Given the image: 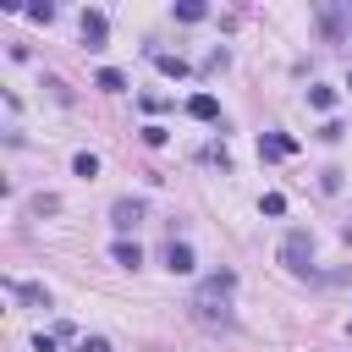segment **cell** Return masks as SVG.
<instances>
[{
    "mask_svg": "<svg viewBox=\"0 0 352 352\" xmlns=\"http://www.w3.org/2000/svg\"><path fill=\"white\" fill-rule=\"evenodd\" d=\"M231 292H236V275H231V270H214V275L192 292V302H187L192 319L209 324V330H226V324H231Z\"/></svg>",
    "mask_w": 352,
    "mask_h": 352,
    "instance_id": "cell-1",
    "label": "cell"
},
{
    "mask_svg": "<svg viewBox=\"0 0 352 352\" xmlns=\"http://www.w3.org/2000/svg\"><path fill=\"white\" fill-rule=\"evenodd\" d=\"M314 28L324 44H341L352 33V0H314Z\"/></svg>",
    "mask_w": 352,
    "mask_h": 352,
    "instance_id": "cell-2",
    "label": "cell"
},
{
    "mask_svg": "<svg viewBox=\"0 0 352 352\" xmlns=\"http://www.w3.org/2000/svg\"><path fill=\"white\" fill-rule=\"evenodd\" d=\"M280 264H286L292 275H308V270H314V236H308V231H286V242H280Z\"/></svg>",
    "mask_w": 352,
    "mask_h": 352,
    "instance_id": "cell-3",
    "label": "cell"
},
{
    "mask_svg": "<svg viewBox=\"0 0 352 352\" xmlns=\"http://www.w3.org/2000/svg\"><path fill=\"white\" fill-rule=\"evenodd\" d=\"M77 28H82V44H88V50H104V44H110V22H104V11H94V6H88Z\"/></svg>",
    "mask_w": 352,
    "mask_h": 352,
    "instance_id": "cell-4",
    "label": "cell"
},
{
    "mask_svg": "<svg viewBox=\"0 0 352 352\" xmlns=\"http://www.w3.org/2000/svg\"><path fill=\"white\" fill-rule=\"evenodd\" d=\"M110 226H116V231H138V226H143V204H138V198H116V204H110Z\"/></svg>",
    "mask_w": 352,
    "mask_h": 352,
    "instance_id": "cell-5",
    "label": "cell"
},
{
    "mask_svg": "<svg viewBox=\"0 0 352 352\" xmlns=\"http://www.w3.org/2000/svg\"><path fill=\"white\" fill-rule=\"evenodd\" d=\"M286 154H297V138H286V132H264L258 138V160H286Z\"/></svg>",
    "mask_w": 352,
    "mask_h": 352,
    "instance_id": "cell-6",
    "label": "cell"
},
{
    "mask_svg": "<svg viewBox=\"0 0 352 352\" xmlns=\"http://www.w3.org/2000/svg\"><path fill=\"white\" fill-rule=\"evenodd\" d=\"M6 292H11V297H22L28 308H50V292H44L38 280H6Z\"/></svg>",
    "mask_w": 352,
    "mask_h": 352,
    "instance_id": "cell-7",
    "label": "cell"
},
{
    "mask_svg": "<svg viewBox=\"0 0 352 352\" xmlns=\"http://www.w3.org/2000/svg\"><path fill=\"white\" fill-rule=\"evenodd\" d=\"M165 270H170V275H192V248L170 236V248H165Z\"/></svg>",
    "mask_w": 352,
    "mask_h": 352,
    "instance_id": "cell-8",
    "label": "cell"
},
{
    "mask_svg": "<svg viewBox=\"0 0 352 352\" xmlns=\"http://www.w3.org/2000/svg\"><path fill=\"white\" fill-rule=\"evenodd\" d=\"M187 116H192V121H214V116H220V99H214V94H192V99H187Z\"/></svg>",
    "mask_w": 352,
    "mask_h": 352,
    "instance_id": "cell-9",
    "label": "cell"
},
{
    "mask_svg": "<svg viewBox=\"0 0 352 352\" xmlns=\"http://www.w3.org/2000/svg\"><path fill=\"white\" fill-rule=\"evenodd\" d=\"M110 258H116V264H121V270H138V264H143V248H138V242H126V236H121V242H116V248H110Z\"/></svg>",
    "mask_w": 352,
    "mask_h": 352,
    "instance_id": "cell-10",
    "label": "cell"
},
{
    "mask_svg": "<svg viewBox=\"0 0 352 352\" xmlns=\"http://www.w3.org/2000/svg\"><path fill=\"white\" fill-rule=\"evenodd\" d=\"M148 60H154V66H160V72H165V77H187V72H192V66H187V60H182V55H160V50H154V55H148Z\"/></svg>",
    "mask_w": 352,
    "mask_h": 352,
    "instance_id": "cell-11",
    "label": "cell"
},
{
    "mask_svg": "<svg viewBox=\"0 0 352 352\" xmlns=\"http://www.w3.org/2000/svg\"><path fill=\"white\" fill-rule=\"evenodd\" d=\"M209 16V0H176V22H204Z\"/></svg>",
    "mask_w": 352,
    "mask_h": 352,
    "instance_id": "cell-12",
    "label": "cell"
},
{
    "mask_svg": "<svg viewBox=\"0 0 352 352\" xmlns=\"http://www.w3.org/2000/svg\"><path fill=\"white\" fill-rule=\"evenodd\" d=\"M94 88H104V94H121V88H126V77H121L116 66H104V72L94 77Z\"/></svg>",
    "mask_w": 352,
    "mask_h": 352,
    "instance_id": "cell-13",
    "label": "cell"
},
{
    "mask_svg": "<svg viewBox=\"0 0 352 352\" xmlns=\"http://www.w3.org/2000/svg\"><path fill=\"white\" fill-rule=\"evenodd\" d=\"M308 104H314V110H336V88L314 82V88H308Z\"/></svg>",
    "mask_w": 352,
    "mask_h": 352,
    "instance_id": "cell-14",
    "label": "cell"
},
{
    "mask_svg": "<svg viewBox=\"0 0 352 352\" xmlns=\"http://www.w3.org/2000/svg\"><path fill=\"white\" fill-rule=\"evenodd\" d=\"M28 16L33 22H55V0H28Z\"/></svg>",
    "mask_w": 352,
    "mask_h": 352,
    "instance_id": "cell-15",
    "label": "cell"
},
{
    "mask_svg": "<svg viewBox=\"0 0 352 352\" xmlns=\"http://www.w3.org/2000/svg\"><path fill=\"white\" fill-rule=\"evenodd\" d=\"M28 209H33V214H55V209H60V198H55V192H38Z\"/></svg>",
    "mask_w": 352,
    "mask_h": 352,
    "instance_id": "cell-16",
    "label": "cell"
},
{
    "mask_svg": "<svg viewBox=\"0 0 352 352\" xmlns=\"http://www.w3.org/2000/svg\"><path fill=\"white\" fill-rule=\"evenodd\" d=\"M72 170H77V176H99V160H94V154H77Z\"/></svg>",
    "mask_w": 352,
    "mask_h": 352,
    "instance_id": "cell-17",
    "label": "cell"
},
{
    "mask_svg": "<svg viewBox=\"0 0 352 352\" xmlns=\"http://www.w3.org/2000/svg\"><path fill=\"white\" fill-rule=\"evenodd\" d=\"M44 88H50V94H55V99H60V104H72V88H66V82H60V77H44Z\"/></svg>",
    "mask_w": 352,
    "mask_h": 352,
    "instance_id": "cell-18",
    "label": "cell"
},
{
    "mask_svg": "<svg viewBox=\"0 0 352 352\" xmlns=\"http://www.w3.org/2000/svg\"><path fill=\"white\" fill-rule=\"evenodd\" d=\"M165 138H170L165 126H143V143H148V148H165Z\"/></svg>",
    "mask_w": 352,
    "mask_h": 352,
    "instance_id": "cell-19",
    "label": "cell"
},
{
    "mask_svg": "<svg viewBox=\"0 0 352 352\" xmlns=\"http://www.w3.org/2000/svg\"><path fill=\"white\" fill-rule=\"evenodd\" d=\"M258 209H264V214H286V198H280V192H264V204H258Z\"/></svg>",
    "mask_w": 352,
    "mask_h": 352,
    "instance_id": "cell-20",
    "label": "cell"
},
{
    "mask_svg": "<svg viewBox=\"0 0 352 352\" xmlns=\"http://www.w3.org/2000/svg\"><path fill=\"white\" fill-rule=\"evenodd\" d=\"M77 352H110V341H104V336H82V341H77Z\"/></svg>",
    "mask_w": 352,
    "mask_h": 352,
    "instance_id": "cell-21",
    "label": "cell"
},
{
    "mask_svg": "<svg viewBox=\"0 0 352 352\" xmlns=\"http://www.w3.org/2000/svg\"><path fill=\"white\" fill-rule=\"evenodd\" d=\"M138 104H143V110H165L170 99H165V94H138Z\"/></svg>",
    "mask_w": 352,
    "mask_h": 352,
    "instance_id": "cell-22",
    "label": "cell"
},
{
    "mask_svg": "<svg viewBox=\"0 0 352 352\" xmlns=\"http://www.w3.org/2000/svg\"><path fill=\"white\" fill-rule=\"evenodd\" d=\"M0 11H28V6L22 0H0Z\"/></svg>",
    "mask_w": 352,
    "mask_h": 352,
    "instance_id": "cell-23",
    "label": "cell"
},
{
    "mask_svg": "<svg viewBox=\"0 0 352 352\" xmlns=\"http://www.w3.org/2000/svg\"><path fill=\"white\" fill-rule=\"evenodd\" d=\"M346 88H352V77H346Z\"/></svg>",
    "mask_w": 352,
    "mask_h": 352,
    "instance_id": "cell-24",
    "label": "cell"
},
{
    "mask_svg": "<svg viewBox=\"0 0 352 352\" xmlns=\"http://www.w3.org/2000/svg\"><path fill=\"white\" fill-rule=\"evenodd\" d=\"M346 324H352V319H346Z\"/></svg>",
    "mask_w": 352,
    "mask_h": 352,
    "instance_id": "cell-25",
    "label": "cell"
}]
</instances>
